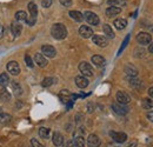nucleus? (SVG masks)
Instances as JSON below:
<instances>
[{
    "label": "nucleus",
    "mask_w": 153,
    "mask_h": 147,
    "mask_svg": "<svg viewBox=\"0 0 153 147\" xmlns=\"http://www.w3.org/2000/svg\"><path fill=\"white\" fill-rule=\"evenodd\" d=\"M51 34L57 40H62L67 37V28L62 24H54L51 28Z\"/></svg>",
    "instance_id": "f257e3e1"
},
{
    "label": "nucleus",
    "mask_w": 153,
    "mask_h": 147,
    "mask_svg": "<svg viewBox=\"0 0 153 147\" xmlns=\"http://www.w3.org/2000/svg\"><path fill=\"white\" fill-rule=\"evenodd\" d=\"M137 41L138 44H140L141 46H145V45H150L151 41H152V36L147 32H139L137 34Z\"/></svg>",
    "instance_id": "f03ea898"
},
{
    "label": "nucleus",
    "mask_w": 153,
    "mask_h": 147,
    "mask_svg": "<svg viewBox=\"0 0 153 147\" xmlns=\"http://www.w3.org/2000/svg\"><path fill=\"white\" fill-rule=\"evenodd\" d=\"M84 19L90 24V25H93V26H98L99 25V22H100V19L99 17L97 16L96 13H93V12H91V11H86L84 14Z\"/></svg>",
    "instance_id": "7ed1b4c3"
},
{
    "label": "nucleus",
    "mask_w": 153,
    "mask_h": 147,
    "mask_svg": "<svg viewBox=\"0 0 153 147\" xmlns=\"http://www.w3.org/2000/svg\"><path fill=\"white\" fill-rule=\"evenodd\" d=\"M79 71L81 72V74L84 76H86V78L93 75V67L88 62H86V61H82V62L79 64Z\"/></svg>",
    "instance_id": "20e7f679"
},
{
    "label": "nucleus",
    "mask_w": 153,
    "mask_h": 147,
    "mask_svg": "<svg viewBox=\"0 0 153 147\" xmlns=\"http://www.w3.org/2000/svg\"><path fill=\"white\" fill-rule=\"evenodd\" d=\"M110 135H111V138L114 140L115 143H118V144H123V143H125V141L127 140V134L124 133V132H114V131H111V132H110Z\"/></svg>",
    "instance_id": "39448f33"
},
{
    "label": "nucleus",
    "mask_w": 153,
    "mask_h": 147,
    "mask_svg": "<svg viewBox=\"0 0 153 147\" xmlns=\"http://www.w3.org/2000/svg\"><path fill=\"white\" fill-rule=\"evenodd\" d=\"M41 54L44 56H47V58H54L57 54V51L51 45H42L41 46Z\"/></svg>",
    "instance_id": "423d86ee"
},
{
    "label": "nucleus",
    "mask_w": 153,
    "mask_h": 147,
    "mask_svg": "<svg viewBox=\"0 0 153 147\" xmlns=\"http://www.w3.org/2000/svg\"><path fill=\"white\" fill-rule=\"evenodd\" d=\"M111 108L113 110L114 113L119 114V115H125V114H127V113H128V107H127L126 105H123V104H119V102H114V104H112Z\"/></svg>",
    "instance_id": "0eeeda50"
},
{
    "label": "nucleus",
    "mask_w": 153,
    "mask_h": 147,
    "mask_svg": "<svg viewBox=\"0 0 153 147\" xmlns=\"http://www.w3.org/2000/svg\"><path fill=\"white\" fill-rule=\"evenodd\" d=\"M115 98H117V101L119 104H123V105H127V104L131 102V97L126 92H124V91H119L117 93Z\"/></svg>",
    "instance_id": "6e6552de"
},
{
    "label": "nucleus",
    "mask_w": 153,
    "mask_h": 147,
    "mask_svg": "<svg viewBox=\"0 0 153 147\" xmlns=\"http://www.w3.org/2000/svg\"><path fill=\"white\" fill-rule=\"evenodd\" d=\"M92 41L93 44H96L97 46L99 47H106L108 45V39L104 36H99V34H96L92 37Z\"/></svg>",
    "instance_id": "1a4fd4ad"
},
{
    "label": "nucleus",
    "mask_w": 153,
    "mask_h": 147,
    "mask_svg": "<svg viewBox=\"0 0 153 147\" xmlns=\"http://www.w3.org/2000/svg\"><path fill=\"white\" fill-rule=\"evenodd\" d=\"M79 34L84 39H88V38L93 37V30L87 25H82L79 28Z\"/></svg>",
    "instance_id": "9d476101"
},
{
    "label": "nucleus",
    "mask_w": 153,
    "mask_h": 147,
    "mask_svg": "<svg viewBox=\"0 0 153 147\" xmlns=\"http://www.w3.org/2000/svg\"><path fill=\"white\" fill-rule=\"evenodd\" d=\"M101 144L100 138L97 134H90L87 138V145L88 147H99Z\"/></svg>",
    "instance_id": "9b49d317"
},
{
    "label": "nucleus",
    "mask_w": 153,
    "mask_h": 147,
    "mask_svg": "<svg viewBox=\"0 0 153 147\" xmlns=\"http://www.w3.org/2000/svg\"><path fill=\"white\" fill-rule=\"evenodd\" d=\"M7 71L13 75H18L20 73V67L19 64L17 61H10L7 64Z\"/></svg>",
    "instance_id": "f8f14e48"
},
{
    "label": "nucleus",
    "mask_w": 153,
    "mask_h": 147,
    "mask_svg": "<svg viewBox=\"0 0 153 147\" xmlns=\"http://www.w3.org/2000/svg\"><path fill=\"white\" fill-rule=\"evenodd\" d=\"M76 85L79 88H86L88 86V80L84 75H78L76 76Z\"/></svg>",
    "instance_id": "ddd939ff"
},
{
    "label": "nucleus",
    "mask_w": 153,
    "mask_h": 147,
    "mask_svg": "<svg viewBox=\"0 0 153 147\" xmlns=\"http://www.w3.org/2000/svg\"><path fill=\"white\" fill-rule=\"evenodd\" d=\"M11 30H12V33L14 37H19L21 34V31H22V25H20V22L18 21H13L11 25Z\"/></svg>",
    "instance_id": "4468645a"
},
{
    "label": "nucleus",
    "mask_w": 153,
    "mask_h": 147,
    "mask_svg": "<svg viewBox=\"0 0 153 147\" xmlns=\"http://www.w3.org/2000/svg\"><path fill=\"white\" fill-rule=\"evenodd\" d=\"M34 62H37V65L40 66V67H45L47 65V59L41 53H36V55H34Z\"/></svg>",
    "instance_id": "2eb2a0df"
},
{
    "label": "nucleus",
    "mask_w": 153,
    "mask_h": 147,
    "mask_svg": "<svg viewBox=\"0 0 153 147\" xmlns=\"http://www.w3.org/2000/svg\"><path fill=\"white\" fill-rule=\"evenodd\" d=\"M52 141H53L54 146L61 147L62 146V144H64V137H62V134H61V133H59V132H56V133L53 134Z\"/></svg>",
    "instance_id": "dca6fc26"
},
{
    "label": "nucleus",
    "mask_w": 153,
    "mask_h": 147,
    "mask_svg": "<svg viewBox=\"0 0 153 147\" xmlns=\"http://www.w3.org/2000/svg\"><path fill=\"white\" fill-rule=\"evenodd\" d=\"M120 12H121V8H120V7L110 6V7L106 10V16H107L108 18H113V17H115V16H118Z\"/></svg>",
    "instance_id": "f3484780"
},
{
    "label": "nucleus",
    "mask_w": 153,
    "mask_h": 147,
    "mask_svg": "<svg viewBox=\"0 0 153 147\" xmlns=\"http://www.w3.org/2000/svg\"><path fill=\"white\" fill-rule=\"evenodd\" d=\"M113 25H114V27L117 28V30L121 31V30L126 28V26H127V20H126V19H123V18H118L114 20Z\"/></svg>",
    "instance_id": "a211bd4d"
},
{
    "label": "nucleus",
    "mask_w": 153,
    "mask_h": 147,
    "mask_svg": "<svg viewBox=\"0 0 153 147\" xmlns=\"http://www.w3.org/2000/svg\"><path fill=\"white\" fill-rule=\"evenodd\" d=\"M125 72L128 78H135L138 76V70L134 67L133 65H126L125 66Z\"/></svg>",
    "instance_id": "6ab92c4d"
},
{
    "label": "nucleus",
    "mask_w": 153,
    "mask_h": 147,
    "mask_svg": "<svg viewBox=\"0 0 153 147\" xmlns=\"http://www.w3.org/2000/svg\"><path fill=\"white\" fill-rule=\"evenodd\" d=\"M91 61L96 66H102V65H105V58L101 56V55H93L91 58Z\"/></svg>",
    "instance_id": "aec40b11"
},
{
    "label": "nucleus",
    "mask_w": 153,
    "mask_h": 147,
    "mask_svg": "<svg viewBox=\"0 0 153 147\" xmlns=\"http://www.w3.org/2000/svg\"><path fill=\"white\" fill-rule=\"evenodd\" d=\"M68 14H70V17L73 19V20H76V21H78V22H80V21L84 20L82 13H80L79 11H71Z\"/></svg>",
    "instance_id": "412c9836"
},
{
    "label": "nucleus",
    "mask_w": 153,
    "mask_h": 147,
    "mask_svg": "<svg viewBox=\"0 0 153 147\" xmlns=\"http://www.w3.org/2000/svg\"><path fill=\"white\" fill-rule=\"evenodd\" d=\"M141 106H143V108H145V110H151V108H153V100L151 98H145V99H143Z\"/></svg>",
    "instance_id": "4be33fe9"
},
{
    "label": "nucleus",
    "mask_w": 153,
    "mask_h": 147,
    "mask_svg": "<svg viewBox=\"0 0 153 147\" xmlns=\"http://www.w3.org/2000/svg\"><path fill=\"white\" fill-rule=\"evenodd\" d=\"M60 99L64 101V102H68L71 99H72V94L68 92L67 90H62L60 92Z\"/></svg>",
    "instance_id": "5701e85b"
},
{
    "label": "nucleus",
    "mask_w": 153,
    "mask_h": 147,
    "mask_svg": "<svg viewBox=\"0 0 153 147\" xmlns=\"http://www.w3.org/2000/svg\"><path fill=\"white\" fill-rule=\"evenodd\" d=\"M10 100H11V94H10V92L6 91V88L1 90V92H0V101L7 102V101H10Z\"/></svg>",
    "instance_id": "b1692460"
},
{
    "label": "nucleus",
    "mask_w": 153,
    "mask_h": 147,
    "mask_svg": "<svg viewBox=\"0 0 153 147\" xmlns=\"http://www.w3.org/2000/svg\"><path fill=\"white\" fill-rule=\"evenodd\" d=\"M102 31H104V33L107 36L108 38H114V32H113V30H112V27L108 25V24H105L104 26H102Z\"/></svg>",
    "instance_id": "393cba45"
},
{
    "label": "nucleus",
    "mask_w": 153,
    "mask_h": 147,
    "mask_svg": "<svg viewBox=\"0 0 153 147\" xmlns=\"http://www.w3.org/2000/svg\"><path fill=\"white\" fill-rule=\"evenodd\" d=\"M27 18H28V17H27L26 12H24V11H18V12L16 13V19H17L18 22H26Z\"/></svg>",
    "instance_id": "a878e982"
},
{
    "label": "nucleus",
    "mask_w": 153,
    "mask_h": 147,
    "mask_svg": "<svg viewBox=\"0 0 153 147\" xmlns=\"http://www.w3.org/2000/svg\"><path fill=\"white\" fill-rule=\"evenodd\" d=\"M28 11L31 13V17L32 18L37 19V14H38V8H37V5L34 2H30L28 4Z\"/></svg>",
    "instance_id": "bb28decb"
},
{
    "label": "nucleus",
    "mask_w": 153,
    "mask_h": 147,
    "mask_svg": "<svg viewBox=\"0 0 153 147\" xmlns=\"http://www.w3.org/2000/svg\"><path fill=\"white\" fill-rule=\"evenodd\" d=\"M12 90L16 95H21L22 94V87L20 86V84L18 81H13L12 82Z\"/></svg>",
    "instance_id": "cd10ccee"
},
{
    "label": "nucleus",
    "mask_w": 153,
    "mask_h": 147,
    "mask_svg": "<svg viewBox=\"0 0 153 147\" xmlns=\"http://www.w3.org/2000/svg\"><path fill=\"white\" fill-rule=\"evenodd\" d=\"M74 144H76V147H85V139L82 135H76L74 138Z\"/></svg>",
    "instance_id": "c85d7f7f"
},
{
    "label": "nucleus",
    "mask_w": 153,
    "mask_h": 147,
    "mask_svg": "<svg viewBox=\"0 0 153 147\" xmlns=\"http://www.w3.org/2000/svg\"><path fill=\"white\" fill-rule=\"evenodd\" d=\"M39 137L44 138V139H48V137H50V128H47V127L39 128Z\"/></svg>",
    "instance_id": "c756f323"
},
{
    "label": "nucleus",
    "mask_w": 153,
    "mask_h": 147,
    "mask_svg": "<svg viewBox=\"0 0 153 147\" xmlns=\"http://www.w3.org/2000/svg\"><path fill=\"white\" fill-rule=\"evenodd\" d=\"M10 82V76L7 73L0 74V86H6Z\"/></svg>",
    "instance_id": "7c9ffc66"
},
{
    "label": "nucleus",
    "mask_w": 153,
    "mask_h": 147,
    "mask_svg": "<svg viewBox=\"0 0 153 147\" xmlns=\"http://www.w3.org/2000/svg\"><path fill=\"white\" fill-rule=\"evenodd\" d=\"M53 82H54V79L51 78V76H47V78H45V79L42 80L41 86H42V87H50V86L53 85Z\"/></svg>",
    "instance_id": "2f4dec72"
},
{
    "label": "nucleus",
    "mask_w": 153,
    "mask_h": 147,
    "mask_svg": "<svg viewBox=\"0 0 153 147\" xmlns=\"http://www.w3.org/2000/svg\"><path fill=\"white\" fill-rule=\"evenodd\" d=\"M11 119H12V117L10 114H7V113L0 114V124H8L11 121Z\"/></svg>",
    "instance_id": "473e14b6"
},
{
    "label": "nucleus",
    "mask_w": 153,
    "mask_h": 147,
    "mask_svg": "<svg viewBox=\"0 0 153 147\" xmlns=\"http://www.w3.org/2000/svg\"><path fill=\"white\" fill-rule=\"evenodd\" d=\"M130 85L133 86L134 88H140L141 87V81L134 78H130Z\"/></svg>",
    "instance_id": "72a5a7b5"
},
{
    "label": "nucleus",
    "mask_w": 153,
    "mask_h": 147,
    "mask_svg": "<svg viewBox=\"0 0 153 147\" xmlns=\"http://www.w3.org/2000/svg\"><path fill=\"white\" fill-rule=\"evenodd\" d=\"M25 61H26V65H27L28 67H33V65H34V64H33V60L31 59V56L28 54L25 55Z\"/></svg>",
    "instance_id": "f704fd0d"
},
{
    "label": "nucleus",
    "mask_w": 153,
    "mask_h": 147,
    "mask_svg": "<svg viewBox=\"0 0 153 147\" xmlns=\"http://www.w3.org/2000/svg\"><path fill=\"white\" fill-rule=\"evenodd\" d=\"M52 2H53V0H41V5L45 8H48L52 5Z\"/></svg>",
    "instance_id": "c9c22d12"
},
{
    "label": "nucleus",
    "mask_w": 153,
    "mask_h": 147,
    "mask_svg": "<svg viewBox=\"0 0 153 147\" xmlns=\"http://www.w3.org/2000/svg\"><path fill=\"white\" fill-rule=\"evenodd\" d=\"M107 4L110 5V6H119L120 4H121V1L120 0H107Z\"/></svg>",
    "instance_id": "e433bc0d"
},
{
    "label": "nucleus",
    "mask_w": 153,
    "mask_h": 147,
    "mask_svg": "<svg viewBox=\"0 0 153 147\" xmlns=\"http://www.w3.org/2000/svg\"><path fill=\"white\" fill-rule=\"evenodd\" d=\"M31 145H32V147H45L42 144H40L37 139H32L31 140Z\"/></svg>",
    "instance_id": "4c0bfd02"
},
{
    "label": "nucleus",
    "mask_w": 153,
    "mask_h": 147,
    "mask_svg": "<svg viewBox=\"0 0 153 147\" xmlns=\"http://www.w3.org/2000/svg\"><path fill=\"white\" fill-rule=\"evenodd\" d=\"M60 4L64 7H70V6H72V0H60Z\"/></svg>",
    "instance_id": "58836bf2"
},
{
    "label": "nucleus",
    "mask_w": 153,
    "mask_h": 147,
    "mask_svg": "<svg viewBox=\"0 0 153 147\" xmlns=\"http://www.w3.org/2000/svg\"><path fill=\"white\" fill-rule=\"evenodd\" d=\"M128 39H130V36H127V37H126L125 41H124V44H123V46H121V48L119 50V53H118V54H120V53H121V51H123V50L126 47V45H127V42H128Z\"/></svg>",
    "instance_id": "ea45409f"
},
{
    "label": "nucleus",
    "mask_w": 153,
    "mask_h": 147,
    "mask_svg": "<svg viewBox=\"0 0 153 147\" xmlns=\"http://www.w3.org/2000/svg\"><path fill=\"white\" fill-rule=\"evenodd\" d=\"M36 20H37L36 18H32V17H31V18H27L26 22H27V25H30V26H33V25L36 24Z\"/></svg>",
    "instance_id": "a19ab883"
},
{
    "label": "nucleus",
    "mask_w": 153,
    "mask_h": 147,
    "mask_svg": "<svg viewBox=\"0 0 153 147\" xmlns=\"http://www.w3.org/2000/svg\"><path fill=\"white\" fill-rule=\"evenodd\" d=\"M93 111H94L93 104H92V102H88V104H87V112H88V113H92Z\"/></svg>",
    "instance_id": "79ce46f5"
},
{
    "label": "nucleus",
    "mask_w": 153,
    "mask_h": 147,
    "mask_svg": "<svg viewBox=\"0 0 153 147\" xmlns=\"http://www.w3.org/2000/svg\"><path fill=\"white\" fill-rule=\"evenodd\" d=\"M146 118L151 121V122H153V110L150 111V112H147V114H146Z\"/></svg>",
    "instance_id": "37998d69"
},
{
    "label": "nucleus",
    "mask_w": 153,
    "mask_h": 147,
    "mask_svg": "<svg viewBox=\"0 0 153 147\" xmlns=\"http://www.w3.org/2000/svg\"><path fill=\"white\" fill-rule=\"evenodd\" d=\"M82 114H76V124H80L81 121H82Z\"/></svg>",
    "instance_id": "c03bdc74"
},
{
    "label": "nucleus",
    "mask_w": 153,
    "mask_h": 147,
    "mask_svg": "<svg viewBox=\"0 0 153 147\" xmlns=\"http://www.w3.org/2000/svg\"><path fill=\"white\" fill-rule=\"evenodd\" d=\"M66 147H76L74 140H68V141L66 143Z\"/></svg>",
    "instance_id": "a18cd8bd"
},
{
    "label": "nucleus",
    "mask_w": 153,
    "mask_h": 147,
    "mask_svg": "<svg viewBox=\"0 0 153 147\" xmlns=\"http://www.w3.org/2000/svg\"><path fill=\"white\" fill-rule=\"evenodd\" d=\"M4 37V27H2V25L0 24V39Z\"/></svg>",
    "instance_id": "49530a36"
},
{
    "label": "nucleus",
    "mask_w": 153,
    "mask_h": 147,
    "mask_svg": "<svg viewBox=\"0 0 153 147\" xmlns=\"http://www.w3.org/2000/svg\"><path fill=\"white\" fill-rule=\"evenodd\" d=\"M147 93H149L150 98H152V99H153V87H150V90L147 91Z\"/></svg>",
    "instance_id": "de8ad7c7"
},
{
    "label": "nucleus",
    "mask_w": 153,
    "mask_h": 147,
    "mask_svg": "<svg viewBox=\"0 0 153 147\" xmlns=\"http://www.w3.org/2000/svg\"><path fill=\"white\" fill-rule=\"evenodd\" d=\"M137 145H138V143H137V141H132L131 144H128V145H127L126 147H135Z\"/></svg>",
    "instance_id": "09e8293b"
},
{
    "label": "nucleus",
    "mask_w": 153,
    "mask_h": 147,
    "mask_svg": "<svg viewBox=\"0 0 153 147\" xmlns=\"http://www.w3.org/2000/svg\"><path fill=\"white\" fill-rule=\"evenodd\" d=\"M149 52L150 53H153V42L150 44V47H149Z\"/></svg>",
    "instance_id": "8fccbe9b"
},
{
    "label": "nucleus",
    "mask_w": 153,
    "mask_h": 147,
    "mask_svg": "<svg viewBox=\"0 0 153 147\" xmlns=\"http://www.w3.org/2000/svg\"><path fill=\"white\" fill-rule=\"evenodd\" d=\"M2 113H4V111H2V108L0 107V114H2Z\"/></svg>",
    "instance_id": "3c124183"
},
{
    "label": "nucleus",
    "mask_w": 153,
    "mask_h": 147,
    "mask_svg": "<svg viewBox=\"0 0 153 147\" xmlns=\"http://www.w3.org/2000/svg\"><path fill=\"white\" fill-rule=\"evenodd\" d=\"M120 1H121V0H120ZM123 1H124V0H123Z\"/></svg>",
    "instance_id": "603ef678"
}]
</instances>
